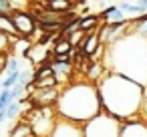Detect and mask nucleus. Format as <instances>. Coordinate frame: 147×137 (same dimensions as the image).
<instances>
[{
    "label": "nucleus",
    "mask_w": 147,
    "mask_h": 137,
    "mask_svg": "<svg viewBox=\"0 0 147 137\" xmlns=\"http://www.w3.org/2000/svg\"><path fill=\"white\" fill-rule=\"evenodd\" d=\"M101 105L107 113L119 117L121 121L141 117V109L145 103V87L135 79L107 71L105 77L97 83Z\"/></svg>",
    "instance_id": "f257e3e1"
},
{
    "label": "nucleus",
    "mask_w": 147,
    "mask_h": 137,
    "mask_svg": "<svg viewBox=\"0 0 147 137\" xmlns=\"http://www.w3.org/2000/svg\"><path fill=\"white\" fill-rule=\"evenodd\" d=\"M105 65L109 71L127 75L141 83L143 87L147 85V38L129 32L121 40L113 43L107 47L105 55Z\"/></svg>",
    "instance_id": "f03ea898"
},
{
    "label": "nucleus",
    "mask_w": 147,
    "mask_h": 137,
    "mask_svg": "<svg viewBox=\"0 0 147 137\" xmlns=\"http://www.w3.org/2000/svg\"><path fill=\"white\" fill-rule=\"evenodd\" d=\"M57 111L61 117H67L77 123H87L95 115L103 111L101 105V95L97 83L89 79H77L61 87V95L57 101Z\"/></svg>",
    "instance_id": "7ed1b4c3"
},
{
    "label": "nucleus",
    "mask_w": 147,
    "mask_h": 137,
    "mask_svg": "<svg viewBox=\"0 0 147 137\" xmlns=\"http://www.w3.org/2000/svg\"><path fill=\"white\" fill-rule=\"evenodd\" d=\"M22 119H26L30 123L34 137H51V133L55 131V125L59 121V111L55 105L32 107V109H28V113Z\"/></svg>",
    "instance_id": "20e7f679"
},
{
    "label": "nucleus",
    "mask_w": 147,
    "mask_h": 137,
    "mask_svg": "<svg viewBox=\"0 0 147 137\" xmlns=\"http://www.w3.org/2000/svg\"><path fill=\"white\" fill-rule=\"evenodd\" d=\"M121 127H123V121L119 117L107 113L105 109L83 125L85 137H119Z\"/></svg>",
    "instance_id": "39448f33"
},
{
    "label": "nucleus",
    "mask_w": 147,
    "mask_h": 137,
    "mask_svg": "<svg viewBox=\"0 0 147 137\" xmlns=\"http://www.w3.org/2000/svg\"><path fill=\"white\" fill-rule=\"evenodd\" d=\"M12 20H14V24H16V28H18V32L22 36H28V38L36 36V40H38V36L42 34L38 30V26H36V16L32 12H26L22 8H14L12 10Z\"/></svg>",
    "instance_id": "423d86ee"
},
{
    "label": "nucleus",
    "mask_w": 147,
    "mask_h": 137,
    "mask_svg": "<svg viewBox=\"0 0 147 137\" xmlns=\"http://www.w3.org/2000/svg\"><path fill=\"white\" fill-rule=\"evenodd\" d=\"M131 32V18L127 20H121V22H103L99 26V34H101V40L109 47L117 40H121L125 34Z\"/></svg>",
    "instance_id": "0eeeda50"
},
{
    "label": "nucleus",
    "mask_w": 147,
    "mask_h": 137,
    "mask_svg": "<svg viewBox=\"0 0 147 137\" xmlns=\"http://www.w3.org/2000/svg\"><path fill=\"white\" fill-rule=\"evenodd\" d=\"M51 137H85V129H83V123H77V121H71L59 115V121Z\"/></svg>",
    "instance_id": "6e6552de"
},
{
    "label": "nucleus",
    "mask_w": 147,
    "mask_h": 137,
    "mask_svg": "<svg viewBox=\"0 0 147 137\" xmlns=\"http://www.w3.org/2000/svg\"><path fill=\"white\" fill-rule=\"evenodd\" d=\"M22 57H24L30 65L38 67V65H42L47 59H51L53 55H51V49H47V45H42V43H32L30 49L22 53Z\"/></svg>",
    "instance_id": "1a4fd4ad"
},
{
    "label": "nucleus",
    "mask_w": 147,
    "mask_h": 137,
    "mask_svg": "<svg viewBox=\"0 0 147 137\" xmlns=\"http://www.w3.org/2000/svg\"><path fill=\"white\" fill-rule=\"evenodd\" d=\"M119 137H147V123L141 117L123 121V127H121V135Z\"/></svg>",
    "instance_id": "9d476101"
},
{
    "label": "nucleus",
    "mask_w": 147,
    "mask_h": 137,
    "mask_svg": "<svg viewBox=\"0 0 147 137\" xmlns=\"http://www.w3.org/2000/svg\"><path fill=\"white\" fill-rule=\"evenodd\" d=\"M36 4L42 6V8H47V10L65 14V12H73L77 2H73V0H36Z\"/></svg>",
    "instance_id": "9b49d317"
},
{
    "label": "nucleus",
    "mask_w": 147,
    "mask_h": 137,
    "mask_svg": "<svg viewBox=\"0 0 147 137\" xmlns=\"http://www.w3.org/2000/svg\"><path fill=\"white\" fill-rule=\"evenodd\" d=\"M73 51H75V45H73L69 38H65V36H57V38L53 40V47H51V55H53V57L73 55Z\"/></svg>",
    "instance_id": "f8f14e48"
},
{
    "label": "nucleus",
    "mask_w": 147,
    "mask_h": 137,
    "mask_svg": "<svg viewBox=\"0 0 147 137\" xmlns=\"http://www.w3.org/2000/svg\"><path fill=\"white\" fill-rule=\"evenodd\" d=\"M99 16H101V22H121V20H127L125 12L119 6H107Z\"/></svg>",
    "instance_id": "ddd939ff"
},
{
    "label": "nucleus",
    "mask_w": 147,
    "mask_h": 137,
    "mask_svg": "<svg viewBox=\"0 0 147 137\" xmlns=\"http://www.w3.org/2000/svg\"><path fill=\"white\" fill-rule=\"evenodd\" d=\"M8 137H32V127L26 119H18L16 125L10 129Z\"/></svg>",
    "instance_id": "4468645a"
},
{
    "label": "nucleus",
    "mask_w": 147,
    "mask_h": 137,
    "mask_svg": "<svg viewBox=\"0 0 147 137\" xmlns=\"http://www.w3.org/2000/svg\"><path fill=\"white\" fill-rule=\"evenodd\" d=\"M103 22H101V16L99 14H85V16H81V28L83 30H95Z\"/></svg>",
    "instance_id": "2eb2a0df"
},
{
    "label": "nucleus",
    "mask_w": 147,
    "mask_h": 137,
    "mask_svg": "<svg viewBox=\"0 0 147 137\" xmlns=\"http://www.w3.org/2000/svg\"><path fill=\"white\" fill-rule=\"evenodd\" d=\"M125 14H133V16H137V14H143V8L137 4V2H125V0H123V2H119L117 4Z\"/></svg>",
    "instance_id": "dca6fc26"
},
{
    "label": "nucleus",
    "mask_w": 147,
    "mask_h": 137,
    "mask_svg": "<svg viewBox=\"0 0 147 137\" xmlns=\"http://www.w3.org/2000/svg\"><path fill=\"white\" fill-rule=\"evenodd\" d=\"M12 43H14V36L6 34L4 30H0V53H8V55H10Z\"/></svg>",
    "instance_id": "f3484780"
},
{
    "label": "nucleus",
    "mask_w": 147,
    "mask_h": 137,
    "mask_svg": "<svg viewBox=\"0 0 147 137\" xmlns=\"http://www.w3.org/2000/svg\"><path fill=\"white\" fill-rule=\"evenodd\" d=\"M20 111H22V103L20 101H12L8 107H6V119H18L20 117Z\"/></svg>",
    "instance_id": "a211bd4d"
},
{
    "label": "nucleus",
    "mask_w": 147,
    "mask_h": 137,
    "mask_svg": "<svg viewBox=\"0 0 147 137\" xmlns=\"http://www.w3.org/2000/svg\"><path fill=\"white\" fill-rule=\"evenodd\" d=\"M14 101L10 89H2V93H0V111H6V107Z\"/></svg>",
    "instance_id": "6ab92c4d"
},
{
    "label": "nucleus",
    "mask_w": 147,
    "mask_h": 137,
    "mask_svg": "<svg viewBox=\"0 0 147 137\" xmlns=\"http://www.w3.org/2000/svg\"><path fill=\"white\" fill-rule=\"evenodd\" d=\"M20 81V71H14V73H8V77L2 81V89H12L16 83Z\"/></svg>",
    "instance_id": "aec40b11"
},
{
    "label": "nucleus",
    "mask_w": 147,
    "mask_h": 137,
    "mask_svg": "<svg viewBox=\"0 0 147 137\" xmlns=\"http://www.w3.org/2000/svg\"><path fill=\"white\" fill-rule=\"evenodd\" d=\"M18 71V59L16 57H10L8 55V63H6V73H14Z\"/></svg>",
    "instance_id": "412c9836"
},
{
    "label": "nucleus",
    "mask_w": 147,
    "mask_h": 137,
    "mask_svg": "<svg viewBox=\"0 0 147 137\" xmlns=\"http://www.w3.org/2000/svg\"><path fill=\"white\" fill-rule=\"evenodd\" d=\"M137 4L143 8V12H147V0H137Z\"/></svg>",
    "instance_id": "4be33fe9"
},
{
    "label": "nucleus",
    "mask_w": 147,
    "mask_h": 137,
    "mask_svg": "<svg viewBox=\"0 0 147 137\" xmlns=\"http://www.w3.org/2000/svg\"><path fill=\"white\" fill-rule=\"evenodd\" d=\"M12 2H14V6H16V4H20V6H22V4H28V2H24V0H12ZM16 8H18V6H16Z\"/></svg>",
    "instance_id": "5701e85b"
},
{
    "label": "nucleus",
    "mask_w": 147,
    "mask_h": 137,
    "mask_svg": "<svg viewBox=\"0 0 147 137\" xmlns=\"http://www.w3.org/2000/svg\"><path fill=\"white\" fill-rule=\"evenodd\" d=\"M4 119H6V111H0V123H2Z\"/></svg>",
    "instance_id": "b1692460"
},
{
    "label": "nucleus",
    "mask_w": 147,
    "mask_h": 137,
    "mask_svg": "<svg viewBox=\"0 0 147 137\" xmlns=\"http://www.w3.org/2000/svg\"><path fill=\"white\" fill-rule=\"evenodd\" d=\"M0 89H2V81H0Z\"/></svg>",
    "instance_id": "393cba45"
},
{
    "label": "nucleus",
    "mask_w": 147,
    "mask_h": 137,
    "mask_svg": "<svg viewBox=\"0 0 147 137\" xmlns=\"http://www.w3.org/2000/svg\"><path fill=\"white\" fill-rule=\"evenodd\" d=\"M105 2H111V0H105Z\"/></svg>",
    "instance_id": "a878e982"
},
{
    "label": "nucleus",
    "mask_w": 147,
    "mask_h": 137,
    "mask_svg": "<svg viewBox=\"0 0 147 137\" xmlns=\"http://www.w3.org/2000/svg\"><path fill=\"white\" fill-rule=\"evenodd\" d=\"M32 137H34V135H32Z\"/></svg>",
    "instance_id": "bb28decb"
}]
</instances>
